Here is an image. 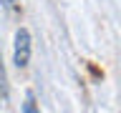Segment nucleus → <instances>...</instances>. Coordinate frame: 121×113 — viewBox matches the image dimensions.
<instances>
[{
  "label": "nucleus",
  "mask_w": 121,
  "mask_h": 113,
  "mask_svg": "<svg viewBox=\"0 0 121 113\" xmlns=\"http://www.w3.org/2000/svg\"><path fill=\"white\" fill-rule=\"evenodd\" d=\"M5 68H3V58H0V96H3V98H5V88H8V85H5Z\"/></svg>",
  "instance_id": "nucleus-2"
},
{
  "label": "nucleus",
  "mask_w": 121,
  "mask_h": 113,
  "mask_svg": "<svg viewBox=\"0 0 121 113\" xmlns=\"http://www.w3.org/2000/svg\"><path fill=\"white\" fill-rule=\"evenodd\" d=\"M15 65L18 68H25L28 65V60H30V33L25 28H20L18 33H15Z\"/></svg>",
  "instance_id": "nucleus-1"
},
{
  "label": "nucleus",
  "mask_w": 121,
  "mask_h": 113,
  "mask_svg": "<svg viewBox=\"0 0 121 113\" xmlns=\"http://www.w3.org/2000/svg\"><path fill=\"white\" fill-rule=\"evenodd\" d=\"M25 111H35V101H33V93H28V101H25Z\"/></svg>",
  "instance_id": "nucleus-3"
},
{
  "label": "nucleus",
  "mask_w": 121,
  "mask_h": 113,
  "mask_svg": "<svg viewBox=\"0 0 121 113\" xmlns=\"http://www.w3.org/2000/svg\"><path fill=\"white\" fill-rule=\"evenodd\" d=\"M3 3H5V8H10V10H20L18 0H3Z\"/></svg>",
  "instance_id": "nucleus-4"
}]
</instances>
